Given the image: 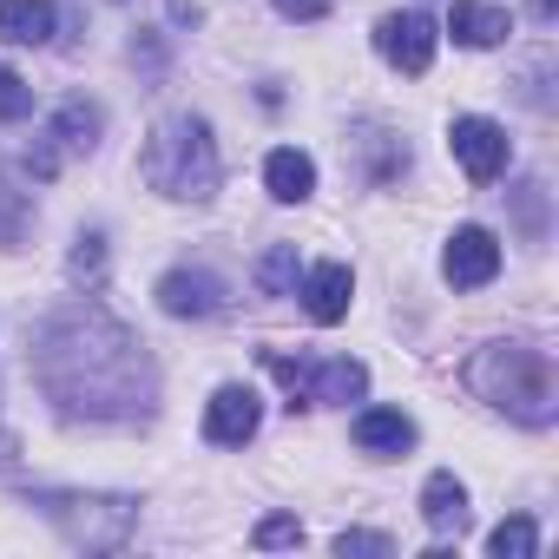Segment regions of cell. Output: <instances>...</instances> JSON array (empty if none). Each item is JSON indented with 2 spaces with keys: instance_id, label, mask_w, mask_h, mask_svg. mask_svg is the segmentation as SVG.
Masks as SVG:
<instances>
[{
  "instance_id": "6",
  "label": "cell",
  "mask_w": 559,
  "mask_h": 559,
  "mask_svg": "<svg viewBox=\"0 0 559 559\" xmlns=\"http://www.w3.org/2000/svg\"><path fill=\"white\" fill-rule=\"evenodd\" d=\"M448 152L461 158V171H467L474 185H493V178L507 171V158H513V139H507L493 119L467 112V119H454V126H448Z\"/></svg>"
},
{
  "instance_id": "2",
  "label": "cell",
  "mask_w": 559,
  "mask_h": 559,
  "mask_svg": "<svg viewBox=\"0 0 559 559\" xmlns=\"http://www.w3.org/2000/svg\"><path fill=\"white\" fill-rule=\"evenodd\" d=\"M467 389L487 408H500L507 421H520V428H552V415H559L552 356L533 349V343H487V349H474Z\"/></svg>"
},
{
  "instance_id": "10",
  "label": "cell",
  "mask_w": 559,
  "mask_h": 559,
  "mask_svg": "<svg viewBox=\"0 0 559 559\" xmlns=\"http://www.w3.org/2000/svg\"><path fill=\"white\" fill-rule=\"evenodd\" d=\"M152 297H158L165 317H217L230 290H224V276L185 263V270H165V276H158V290H152Z\"/></svg>"
},
{
  "instance_id": "4",
  "label": "cell",
  "mask_w": 559,
  "mask_h": 559,
  "mask_svg": "<svg viewBox=\"0 0 559 559\" xmlns=\"http://www.w3.org/2000/svg\"><path fill=\"white\" fill-rule=\"evenodd\" d=\"M34 507H40L73 546H93V552L126 546V533L139 526V500H132V493H34Z\"/></svg>"
},
{
  "instance_id": "26",
  "label": "cell",
  "mask_w": 559,
  "mask_h": 559,
  "mask_svg": "<svg viewBox=\"0 0 559 559\" xmlns=\"http://www.w3.org/2000/svg\"><path fill=\"white\" fill-rule=\"evenodd\" d=\"M559 14V0H533V21H552Z\"/></svg>"
},
{
  "instance_id": "1",
  "label": "cell",
  "mask_w": 559,
  "mask_h": 559,
  "mask_svg": "<svg viewBox=\"0 0 559 559\" xmlns=\"http://www.w3.org/2000/svg\"><path fill=\"white\" fill-rule=\"evenodd\" d=\"M34 382L53 402L60 421H86V428H132L158 415V362L139 343V330H126L106 304H67L60 317L40 323L34 336Z\"/></svg>"
},
{
  "instance_id": "8",
  "label": "cell",
  "mask_w": 559,
  "mask_h": 559,
  "mask_svg": "<svg viewBox=\"0 0 559 559\" xmlns=\"http://www.w3.org/2000/svg\"><path fill=\"white\" fill-rule=\"evenodd\" d=\"M435 47H441V27L428 14H389L376 27V53L395 67V73H428L435 67Z\"/></svg>"
},
{
  "instance_id": "9",
  "label": "cell",
  "mask_w": 559,
  "mask_h": 559,
  "mask_svg": "<svg viewBox=\"0 0 559 559\" xmlns=\"http://www.w3.org/2000/svg\"><path fill=\"white\" fill-rule=\"evenodd\" d=\"M257 421H263V402H257V389H243V382H224V389L204 402V441H211V448H243V441L257 435Z\"/></svg>"
},
{
  "instance_id": "25",
  "label": "cell",
  "mask_w": 559,
  "mask_h": 559,
  "mask_svg": "<svg viewBox=\"0 0 559 559\" xmlns=\"http://www.w3.org/2000/svg\"><path fill=\"white\" fill-rule=\"evenodd\" d=\"M276 14H284V21H323L330 0H276Z\"/></svg>"
},
{
  "instance_id": "3",
  "label": "cell",
  "mask_w": 559,
  "mask_h": 559,
  "mask_svg": "<svg viewBox=\"0 0 559 559\" xmlns=\"http://www.w3.org/2000/svg\"><path fill=\"white\" fill-rule=\"evenodd\" d=\"M139 178H145L158 198H178V204H204V198H217L224 165H217V139H211V126H204L198 112H171V119H158L152 139H145V152H139Z\"/></svg>"
},
{
  "instance_id": "23",
  "label": "cell",
  "mask_w": 559,
  "mask_h": 559,
  "mask_svg": "<svg viewBox=\"0 0 559 559\" xmlns=\"http://www.w3.org/2000/svg\"><path fill=\"white\" fill-rule=\"evenodd\" d=\"M250 546H304V520L297 513H270V520H257Z\"/></svg>"
},
{
  "instance_id": "21",
  "label": "cell",
  "mask_w": 559,
  "mask_h": 559,
  "mask_svg": "<svg viewBox=\"0 0 559 559\" xmlns=\"http://www.w3.org/2000/svg\"><path fill=\"white\" fill-rule=\"evenodd\" d=\"M34 112V86L8 67V60H0V126H21Z\"/></svg>"
},
{
  "instance_id": "7",
  "label": "cell",
  "mask_w": 559,
  "mask_h": 559,
  "mask_svg": "<svg viewBox=\"0 0 559 559\" xmlns=\"http://www.w3.org/2000/svg\"><path fill=\"white\" fill-rule=\"evenodd\" d=\"M441 276H448L454 290L493 284V276H500V237L480 230V224H461V230L448 237V250H441Z\"/></svg>"
},
{
  "instance_id": "15",
  "label": "cell",
  "mask_w": 559,
  "mask_h": 559,
  "mask_svg": "<svg viewBox=\"0 0 559 559\" xmlns=\"http://www.w3.org/2000/svg\"><path fill=\"white\" fill-rule=\"evenodd\" d=\"M60 27L53 0H0V40L8 47H47Z\"/></svg>"
},
{
  "instance_id": "19",
  "label": "cell",
  "mask_w": 559,
  "mask_h": 559,
  "mask_svg": "<svg viewBox=\"0 0 559 559\" xmlns=\"http://www.w3.org/2000/svg\"><path fill=\"white\" fill-rule=\"evenodd\" d=\"M487 552H493V559H533V552H539V526H533L526 513H513V520H500V526L487 533Z\"/></svg>"
},
{
  "instance_id": "13",
  "label": "cell",
  "mask_w": 559,
  "mask_h": 559,
  "mask_svg": "<svg viewBox=\"0 0 559 559\" xmlns=\"http://www.w3.org/2000/svg\"><path fill=\"white\" fill-rule=\"evenodd\" d=\"M263 191H270L276 204H304V198L317 191V158L297 152V145H276V152L263 158Z\"/></svg>"
},
{
  "instance_id": "11",
  "label": "cell",
  "mask_w": 559,
  "mask_h": 559,
  "mask_svg": "<svg viewBox=\"0 0 559 559\" xmlns=\"http://www.w3.org/2000/svg\"><path fill=\"white\" fill-rule=\"evenodd\" d=\"M99 132H106V112H99L93 99H80V93H73V99H60V106H53V119H47V139H40V145H47L53 158H73V152H99Z\"/></svg>"
},
{
  "instance_id": "14",
  "label": "cell",
  "mask_w": 559,
  "mask_h": 559,
  "mask_svg": "<svg viewBox=\"0 0 559 559\" xmlns=\"http://www.w3.org/2000/svg\"><path fill=\"white\" fill-rule=\"evenodd\" d=\"M356 448L376 454V461H395V454L415 448V421L402 408H362L356 415Z\"/></svg>"
},
{
  "instance_id": "24",
  "label": "cell",
  "mask_w": 559,
  "mask_h": 559,
  "mask_svg": "<svg viewBox=\"0 0 559 559\" xmlns=\"http://www.w3.org/2000/svg\"><path fill=\"white\" fill-rule=\"evenodd\" d=\"M336 552H343V559H349V552H382V559H389L395 539H389V533H362V526H349V533H336Z\"/></svg>"
},
{
  "instance_id": "17",
  "label": "cell",
  "mask_w": 559,
  "mask_h": 559,
  "mask_svg": "<svg viewBox=\"0 0 559 559\" xmlns=\"http://www.w3.org/2000/svg\"><path fill=\"white\" fill-rule=\"evenodd\" d=\"M421 520H428L435 533H461V526H467V487H461L448 467L421 480Z\"/></svg>"
},
{
  "instance_id": "5",
  "label": "cell",
  "mask_w": 559,
  "mask_h": 559,
  "mask_svg": "<svg viewBox=\"0 0 559 559\" xmlns=\"http://www.w3.org/2000/svg\"><path fill=\"white\" fill-rule=\"evenodd\" d=\"M263 369L290 389V408H310V402H362V395H369V369H362L356 356L290 362L284 349H263Z\"/></svg>"
},
{
  "instance_id": "22",
  "label": "cell",
  "mask_w": 559,
  "mask_h": 559,
  "mask_svg": "<svg viewBox=\"0 0 559 559\" xmlns=\"http://www.w3.org/2000/svg\"><path fill=\"white\" fill-rule=\"evenodd\" d=\"M73 276H80V284H99V276H106V230H86L73 243Z\"/></svg>"
},
{
  "instance_id": "16",
  "label": "cell",
  "mask_w": 559,
  "mask_h": 559,
  "mask_svg": "<svg viewBox=\"0 0 559 559\" xmlns=\"http://www.w3.org/2000/svg\"><path fill=\"white\" fill-rule=\"evenodd\" d=\"M448 34H454L461 47H500V40L513 34V21H507V8H487V0H454Z\"/></svg>"
},
{
  "instance_id": "20",
  "label": "cell",
  "mask_w": 559,
  "mask_h": 559,
  "mask_svg": "<svg viewBox=\"0 0 559 559\" xmlns=\"http://www.w3.org/2000/svg\"><path fill=\"white\" fill-rule=\"evenodd\" d=\"M27 230H34V204H27V191L0 185V250H21Z\"/></svg>"
},
{
  "instance_id": "12",
  "label": "cell",
  "mask_w": 559,
  "mask_h": 559,
  "mask_svg": "<svg viewBox=\"0 0 559 559\" xmlns=\"http://www.w3.org/2000/svg\"><path fill=\"white\" fill-rule=\"evenodd\" d=\"M349 297H356L349 263H317V270H304V310H310V323H343V317H349Z\"/></svg>"
},
{
  "instance_id": "18",
  "label": "cell",
  "mask_w": 559,
  "mask_h": 559,
  "mask_svg": "<svg viewBox=\"0 0 559 559\" xmlns=\"http://www.w3.org/2000/svg\"><path fill=\"white\" fill-rule=\"evenodd\" d=\"M297 276H304L297 243H270V250L257 257V290H263V297H297Z\"/></svg>"
}]
</instances>
